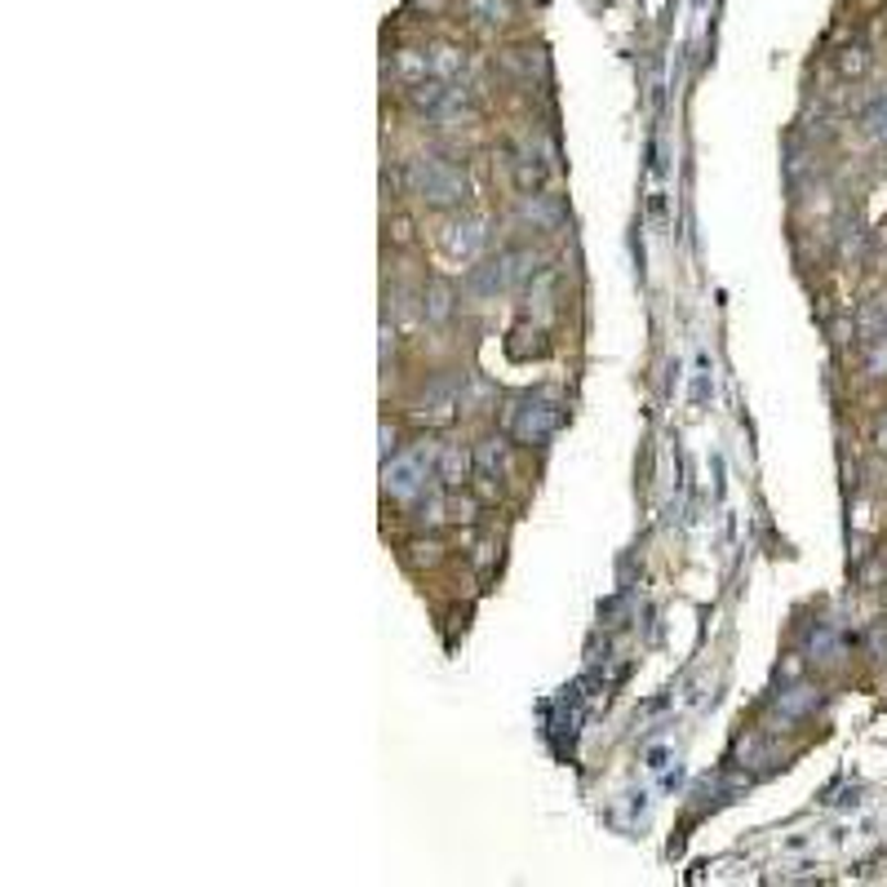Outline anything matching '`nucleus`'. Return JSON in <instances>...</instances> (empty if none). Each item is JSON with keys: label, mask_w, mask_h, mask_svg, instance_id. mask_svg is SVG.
Segmentation results:
<instances>
[{"label": "nucleus", "mask_w": 887, "mask_h": 887, "mask_svg": "<svg viewBox=\"0 0 887 887\" xmlns=\"http://www.w3.org/2000/svg\"><path fill=\"white\" fill-rule=\"evenodd\" d=\"M484 245H489V232H484V222L467 217V222H453V227H449V249H453V254H462V258H475V254H480Z\"/></svg>", "instance_id": "4"}, {"label": "nucleus", "mask_w": 887, "mask_h": 887, "mask_svg": "<svg viewBox=\"0 0 887 887\" xmlns=\"http://www.w3.org/2000/svg\"><path fill=\"white\" fill-rule=\"evenodd\" d=\"M408 182L422 191V200H430V204H458L462 195H467V182H462V173L458 169H449L444 160H417L413 169H408Z\"/></svg>", "instance_id": "1"}, {"label": "nucleus", "mask_w": 887, "mask_h": 887, "mask_svg": "<svg viewBox=\"0 0 887 887\" xmlns=\"http://www.w3.org/2000/svg\"><path fill=\"white\" fill-rule=\"evenodd\" d=\"M422 484H426V458L422 453H413V458H400V462H391L386 467V493L391 497H417L422 493Z\"/></svg>", "instance_id": "3"}, {"label": "nucleus", "mask_w": 887, "mask_h": 887, "mask_svg": "<svg viewBox=\"0 0 887 887\" xmlns=\"http://www.w3.org/2000/svg\"><path fill=\"white\" fill-rule=\"evenodd\" d=\"M554 422H560V408H554V400H546V395H519L510 404V430L528 444L546 439L554 430Z\"/></svg>", "instance_id": "2"}, {"label": "nucleus", "mask_w": 887, "mask_h": 887, "mask_svg": "<svg viewBox=\"0 0 887 887\" xmlns=\"http://www.w3.org/2000/svg\"><path fill=\"white\" fill-rule=\"evenodd\" d=\"M426 319L430 324H444V319H449L453 315V289L449 284H430V293H426Z\"/></svg>", "instance_id": "6"}, {"label": "nucleus", "mask_w": 887, "mask_h": 887, "mask_svg": "<svg viewBox=\"0 0 887 887\" xmlns=\"http://www.w3.org/2000/svg\"><path fill=\"white\" fill-rule=\"evenodd\" d=\"M458 395H462V378H439V382L426 386L422 404H435V413H444V408L458 404Z\"/></svg>", "instance_id": "5"}, {"label": "nucleus", "mask_w": 887, "mask_h": 887, "mask_svg": "<svg viewBox=\"0 0 887 887\" xmlns=\"http://www.w3.org/2000/svg\"><path fill=\"white\" fill-rule=\"evenodd\" d=\"M480 467H484L489 475H502V471H506V444H502V439H484V444H480Z\"/></svg>", "instance_id": "7"}, {"label": "nucleus", "mask_w": 887, "mask_h": 887, "mask_svg": "<svg viewBox=\"0 0 887 887\" xmlns=\"http://www.w3.org/2000/svg\"><path fill=\"white\" fill-rule=\"evenodd\" d=\"M439 471H444V480H449V484H458V480L467 475V458H462L458 449H444V458H439Z\"/></svg>", "instance_id": "9"}, {"label": "nucleus", "mask_w": 887, "mask_h": 887, "mask_svg": "<svg viewBox=\"0 0 887 887\" xmlns=\"http://www.w3.org/2000/svg\"><path fill=\"white\" fill-rule=\"evenodd\" d=\"M524 217H532V222H541V227H550V222L560 217V204L546 200V195H532V200L524 204Z\"/></svg>", "instance_id": "8"}, {"label": "nucleus", "mask_w": 887, "mask_h": 887, "mask_svg": "<svg viewBox=\"0 0 887 887\" xmlns=\"http://www.w3.org/2000/svg\"><path fill=\"white\" fill-rule=\"evenodd\" d=\"M865 130H869L874 138H883V143H887V98H883V102L869 111V116H865Z\"/></svg>", "instance_id": "10"}]
</instances>
